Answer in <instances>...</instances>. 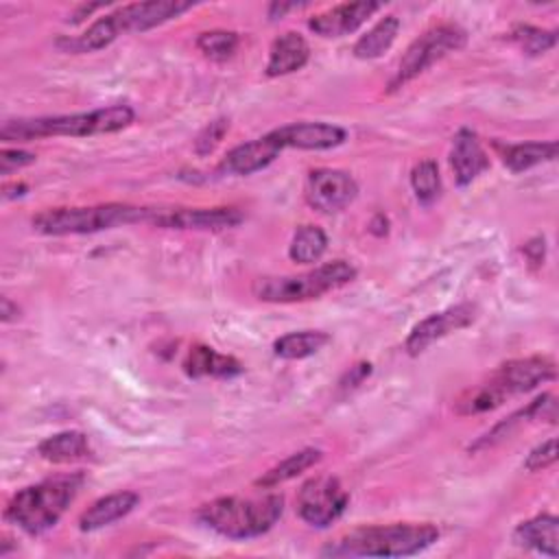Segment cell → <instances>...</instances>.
<instances>
[{
	"label": "cell",
	"instance_id": "obj_1",
	"mask_svg": "<svg viewBox=\"0 0 559 559\" xmlns=\"http://www.w3.org/2000/svg\"><path fill=\"white\" fill-rule=\"evenodd\" d=\"M192 7H194L192 2H181V0H151V2L122 4L111 13H105L98 20H94L81 35L59 37L57 48L74 55L96 52L107 48L120 35L144 33L148 28H155L159 24H166L179 17Z\"/></svg>",
	"mask_w": 559,
	"mask_h": 559
},
{
	"label": "cell",
	"instance_id": "obj_2",
	"mask_svg": "<svg viewBox=\"0 0 559 559\" xmlns=\"http://www.w3.org/2000/svg\"><path fill=\"white\" fill-rule=\"evenodd\" d=\"M439 539V528L430 522H395L354 528L328 542L321 557H411Z\"/></svg>",
	"mask_w": 559,
	"mask_h": 559
},
{
	"label": "cell",
	"instance_id": "obj_3",
	"mask_svg": "<svg viewBox=\"0 0 559 559\" xmlns=\"http://www.w3.org/2000/svg\"><path fill=\"white\" fill-rule=\"evenodd\" d=\"M555 376L557 367L555 360L548 356H526L507 360L500 367H496L489 373V378L463 391L454 402V411L459 415H478L493 411L504 400L520 393H528L535 386L555 380Z\"/></svg>",
	"mask_w": 559,
	"mask_h": 559
},
{
	"label": "cell",
	"instance_id": "obj_4",
	"mask_svg": "<svg viewBox=\"0 0 559 559\" xmlns=\"http://www.w3.org/2000/svg\"><path fill=\"white\" fill-rule=\"evenodd\" d=\"M135 120V111L129 105H107L92 111L59 114V116H37V118H15L0 127L2 142H31L39 138H85L105 135L127 129Z\"/></svg>",
	"mask_w": 559,
	"mask_h": 559
},
{
	"label": "cell",
	"instance_id": "obj_5",
	"mask_svg": "<svg viewBox=\"0 0 559 559\" xmlns=\"http://www.w3.org/2000/svg\"><path fill=\"white\" fill-rule=\"evenodd\" d=\"M83 480V474L74 472L22 487L7 502L4 520L28 535H41L61 520L79 496Z\"/></svg>",
	"mask_w": 559,
	"mask_h": 559
},
{
	"label": "cell",
	"instance_id": "obj_6",
	"mask_svg": "<svg viewBox=\"0 0 559 559\" xmlns=\"http://www.w3.org/2000/svg\"><path fill=\"white\" fill-rule=\"evenodd\" d=\"M284 513V496L264 493L258 498L221 496L205 502L197 518L210 531L227 539H251L271 531Z\"/></svg>",
	"mask_w": 559,
	"mask_h": 559
},
{
	"label": "cell",
	"instance_id": "obj_7",
	"mask_svg": "<svg viewBox=\"0 0 559 559\" xmlns=\"http://www.w3.org/2000/svg\"><path fill=\"white\" fill-rule=\"evenodd\" d=\"M148 205L133 203H96V205H66L46 207L31 218L37 234L44 236H81L96 234L103 229H114L122 225L146 223Z\"/></svg>",
	"mask_w": 559,
	"mask_h": 559
},
{
	"label": "cell",
	"instance_id": "obj_8",
	"mask_svg": "<svg viewBox=\"0 0 559 559\" xmlns=\"http://www.w3.org/2000/svg\"><path fill=\"white\" fill-rule=\"evenodd\" d=\"M354 280H356L354 264L345 260H332L306 273L258 277L251 286V293L260 301H269V304H297V301L319 299L321 295L336 290Z\"/></svg>",
	"mask_w": 559,
	"mask_h": 559
},
{
	"label": "cell",
	"instance_id": "obj_9",
	"mask_svg": "<svg viewBox=\"0 0 559 559\" xmlns=\"http://www.w3.org/2000/svg\"><path fill=\"white\" fill-rule=\"evenodd\" d=\"M467 44V33L452 22L437 24L415 37L397 61L393 76L386 83V94L402 90L406 83L426 72L432 63L441 61L450 52L461 50Z\"/></svg>",
	"mask_w": 559,
	"mask_h": 559
},
{
	"label": "cell",
	"instance_id": "obj_10",
	"mask_svg": "<svg viewBox=\"0 0 559 559\" xmlns=\"http://www.w3.org/2000/svg\"><path fill=\"white\" fill-rule=\"evenodd\" d=\"M295 504L306 524L325 528L343 515L349 504V493L336 476H314L299 487Z\"/></svg>",
	"mask_w": 559,
	"mask_h": 559
},
{
	"label": "cell",
	"instance_id": "obj_11",
	"mask_svg": "<svg viewBox=\"0 0 559 559\" xmlns=\"http://www.w3.org/2000/svg\"><path fill=\"white\" fill-rule=\"evenodd\" d=\"M245 221L238 207H183V205H148L146 225L162 229H194V231H221L236 227Z\"/></svg>",
	"mask_w": 559,
	"mask_h": 559
},
{
	"label": "cell",
	"instance_id": "obj_12",
	"mask_svg": "<svg viewBox=\"0 0 559 559\" xmlns=\"http://www.w3.org/2000/svg\"><path fill=\"white\" fill-rule=\"evenodd\" d=\"M306 201L312 210L334 214L345 210L358 197L356 179L338 168H314L310 170L304 188Z\"/></svg>",
	"mask_w": 559,
	"mask_h": 559
},
{
	"label": "cell",
	"instance_id": "obj_13",
	"mask_svg": "<svg viewBox=\"0 0 559 559\" xmlns=\"http://www.w3.org/2000/svg\"><path fill=\"white\" fill-rule=\"evenodd\" d=\"M476 319V306L474 304H456L445 310L432 312L426 319H421L406 336L404 349L408 356L424 354L432 343L441 341L443 336L459 332L467 325H472Z\"/></svg>",
	"mask_w": 559,
	"mask_h": 559
},
{
	"label": "cell",
	"instance_id": "obj_14",
	"mask_svg": "<svg viewBox=\"0 0 559 559\" xmlns=\"http://www.w3.org/2000/svg\"><path fill=\"white\" fill-rule=\"evenodd\" d=\"M273 142L284 148L299 151H328L347 140V131L330 122H290L269 131Z\"/></svg>",
	"mask_w": 559,
	"mask_h": 559
},
{
	"label": "cell",
	"instance_id": "obj_15",
	"mask_svg": "<svg viewBox=\"0 0 559 559\" xmlns=\"http://www.w3.org/2000/svg\"><path fill=\"white\" fill-rule=\"evenodd\" d=\"M376 11H380V2H343L312 15L308 28L319 37H343L358 31Z\"/></svg>",
	"mask_w": 559,
	"mask_h": 559
},
{
	"label": "cell",
	"instance_id": "obj_16",
	"mask_svg": "<svg viewBox=\"0 0 559 559\" xmlns=\"http://www.w3.org/2000/svg\"><path fill=\"white\" fill-rule=\"evenodd\" d=\"M524 421H557V397L555 393H542L537 395L533 402H528L524 408L511 413L509 417H504L502 421H498L491 430H487L485 435H480L474 445H469V452H478V450H487L496 443H500L502 439L511 437L513 430H518Z\"/></svg>",
	"mask_w": 559,
	"mask_h": 559
},
{
	"label": "cell",
	"instance_id": "obj_17",
	"mask_svg": "<svg viewBox=\"0 0 559 559\" xmlns=\"http://www.w3.org/2000/svg\"><path fill=\"white\" fill-rule=\"evenodd\" d=\"M282 148L273 142V138L266 133L262 138L242 142L234 148H229L225 153V157L221 159V164L216 166L218 175H251L258 173L262 168H266L269 164H273L280 157Z\"/></svg>",
	"mask_w": 559,
	"mask_h": 559
},
{
	"label": "cell",
	"instance_id": "obj_18",
	"mask_svg": "<svg viewBox=\"0 0 559 559\" xmlns=\"http://www.w3.org/2000/svg\"><path fill=\"white\" fill-rule=\"evenodd\" d=\"M450 168L454 183L459 188L469 186L476 177H480L489 168V157L478 140V135L463 127L454 133L450 146Z\"/></svg>",
	"mask_w": 559,
	"mask_h": 559
},
{
	"label": "cell",
	"instance_id": "obj_19",
	"mask_svg": "<svg viewBox=\"0 0 559 559\" xmlns=\"http://www.w3.org/2000/svg\"><path fill=\"white\" fill-rule=\"evenodd\" d=\"M308 59H310V46L306 37L297 31H286L273 39L264 72L271 79L286 76L301 70L308 63Z\"/></svg>",
	"mask_w": 559,
	"mask_h": 559
},
{
	"label": "cell",
	"instance_id": "obj_20",
	"mask_svg": "<svg viewBox=\"0 0 559 559\" xmlns=\"http://www.w3.org/2000/svg\"><path fill=\"white\" fill-rule=\"evenodd\" d=\"M140 502V496L135 491L122 489L107 493L98 500H94L81 515H79V528L81 531H98L103 526H109L124 515H129Z\"/></svg>",
	"mask_w": 559,
	"mask_h": 559
},
{
	"label": "cell",
	"instance_id": "obj_21",
	"mask_svg": "<svg viewBox=\"0 0 559 559\" xmlns=\"http://www.w3.org/2000/svg\"><path fill=\"white\" fill-rule=\"evenodd\" d=\"M181 367L190 378H234L245 369L238 358L207 345H192Z\"/></svg>",
	"mask_w": 559,
	"mask_h": 559
},
{
	"label": "cell",
	"instance_id": "obj_22",
	"mask_svg": "<svg viewBox=\"0 0 559 559\" xmlns=\"http://www.w3.org/2000/svg\"><path fill=\"white\" fill-rule=\"evenodd\" d=\"M513 542L533 548L542 555L557 557L559 555V520L550 513H539L531 520H524L513 531Z\"/></svg>",
	"mask_w": 559,
	"mask_h": 559
},
{
	"label": "cell",
	"instance_id": "obj_23",
	"mask_svg": "<svg viewBox=\"0 0 559 559\" xmlns=\"http://www.w3.org/2000/svg\"><path fill=\"white\" fill-rule=\"evenodd\" d=\"M37 454L48 463L63 465V463H74V461L87 459L92 454V448H90V439L85 432L61 430V432H55V435L46 437L44 441H39Z\"/></svg>",
	"mask_w": 559,
	"mask_h": 559
},
{
	"label": "cell",
	"instance_id": "obj_24",
	"mask_svg": "<svg viewBox=\"0 0 559 559\" xmlns=\"http://www.w3.org/2000/svg\"><path fill=\"white\" fill-rule=\"evenodd\" d=\"M502 164L511 173H524L539 164L552 162L557 157V142H520V144H496Z\"/></svg>",
	"mask_w": 559,
	"mask_h": 559
},
{
	"label": "cell",
	"instance_id": "obj_25",
	"mask_svg": "<svg viewBox=\"0 0 559 559\" xmlns=\"http://www.w3.org/2000/svg\"><path fill=\"white\" fill-rule=\"evenodd\" d=\"M321 450L319 448H301L297 452H293L290 456H286L284 461L275 463L273 467H269L266 472H262V476H258L253 480V485L258 489H275L282 483H288L293 478H297L301 472L310 469L314 463L321 461Z\"/></svg>",
	"mask_w": 559,
	"mask_h": 559
},
{
	"label": "cell",
	"instance_id": "obj_26",
	"mask_svg": "<svg viewBox=\"0 0 559 559\" xmlns=\"http://www.w3.org/2000/svg\"><path fill=\"white\" fill-rule=\"evenodd\" d=\"M400 26L402 24H400L397 15L380 17L365 35H360L356 39V44L352 48L354 57L356 59H378L393 46L397 33H400Z\"/></svg>",
	"mask_w": 559,
	"mask_h": 559
},
{
	"label": "cell",
	"instance_id": "obj_27",
	"mask_svg": "<svg viewBox=\"0 0 559 559\" xmlns=\"http://www.w3.org/2000/svg\"><path fill=\"white\" fill-rule=\"evenodd\" d=\"M330 334L323 330H299L288 332L273 343V354L284 360H301L314 356L330 343Z\"/></svg>",
	"mask_w": 559,
	"mask_h": 559
},
{
	"label": "cell",
	"instance_id": "obj_28",
	"mask_svg": "<svg viewBox=\"0 0 559 559\" xmlns=\"http://www.w3.org/2000/svg\"><path fill=\"white\" fill-rule=\"evenodd\" d=\"M328 251V236L317 225H301L288 245V258L297 264H312Z\"/></svg>",
	"mask_w": 559,
	"mask_h": 559
},
{
	"label": "cell",
	"instance_id": "obj_29",
	"mask_svg": "<svg viewBox=\"0 0 559 559\" xmlns=\"http://www.w3.org/2000/svg\"><path fill=\"white\" fill-rule=\"evenodd\" d=\"M411 188L421 205H432L441 197V175L435 159H419L411 168Z\"/></svg>",
	"mask_w": 559,
	"mask_h": 559
},
{
	"label": "cell",
	"instance_id": "obj_30",
	"mask_svg": "<svg viewBox=\"0 0 559 559\" xmlns=\"http://www.w3.org/2000/svg\"><path fill=\"white\" fill-rule=\"evenodd\" d=\"M509 39L528 57H537L548 52L557 46V31L531 26V24H515L509 31Z\"/></svg>",
	"mask_w": 559,
	"mask_h": 559
},
{
	"label": "cell",
	"instance_id": "obj_31",
	"mask_svg": "<svg viewBox=\"0 0 559 559\" xmlns=\"http://www.w3.org/2000/svg\"><path fill=\"white\" fill-rule=\"evenodd\" d=\"M197 48L203 57H207L210 61H227L234 57V52L238 50L240 37L234 31H225V28H212V31H203L197 37Z\"/></svg>",
	"mask_w": 559,
	"mask_h": 559
},
{
	"label": "cell",
	"instance_id": "obj_32",
	"mask_svg": "<svg viewBox=\"0 0 559 559\" xmlns=\"http://www.w3.org/2000/svg\"><path fill=\"white\" fill-rule=\"evenodd\" d=\"M227 131H229V118H225V116L214 118L199 131V135L194 140V153L199 157H207L210 153H214V148L221 144V140L225 138Z\"/></svg>",
	"mask_w": 559,
	"mask_h": 559
},
{
	"label": "cell",
	"instance_id": "obj_33",
	"mask_svg": "<svg viewBox=\"0 0 559 559\" xmlns=\"http://www.w3.org/2000/svg\"><path fill=\"white\" fill-rule=\"evenodd\" d=\"M557 461V439L550 437L546 441H542L539 445H535L526 459H524V469L526 472H544L550 465H555Z\"/></svg>",
	"mask_w": 559,
	"mask_h": 559
},
{
	"label": "cell",
	"instance_id": "obj_34",
	"mask_svg": "<svg viewBox=\"0 0 559 559\" xmlns=\"http://www.w3.org/2000/svg\"><path fill=\"white\" fill-rule=\"evenodd\" d=\"M35 162V153H28L24 148H4L0 153V173L9 175L17 168H24Z\"/></svg>",
	"mask_w": 559,
	"mask_h": 559
},
{
	"label": "cell",
	"instance_id": "obj_35",
	"mask_svg": "<svg viewBox=\"0 0 559 559\" xmlns=\"http://www.w3.org/2000/svg\"><path fill=\"white\" fill-rule=\"evenodd\" d=\"M369 373H371V365H369V362H356V365H352V367L345 371V376L341 378L338 386H341V389H354V386H358Z\"/></svg>",
	"mask_w": 559,
	"mask_h": 559
},
{
	"label": "cell",
	"instance_id": "obj_36",
	"mask_svg": "<svg viewBox=\"0 0 559 559\" xmlns=\"http://www.w3.org/2000/svg\"><path fill=\"white\" fill-rule=\"evenodd\" d=\"M522 251H524V255L528 258L531 264H542V260H544V238L539 236V238L528 240Z\"/></svg>",
	"mask_w": 559,
	"mask_h": 559
},
{
	"label": "cell",
	"instance_id": "obj_37",
	"mask_svg": "<svg viewBox=\"0 0 559 559\" xmlns=\"http://www.w3.org/2000/svg\"><path fill=\"white\" fill-rule=\"evenodd\" d=\"M0 317H2V321H4V323H9V321L17 319V317H20V308H17V304H13L9 297H2Z\"/></svg>",
	"mask_w": 559,
	"mask_h": 559
},
{
	"label": "cell",
	"instance_id": "obj_38",
	"mask_svg": "<svg viewBox=\"0 0 559 559\" xmlns=\"http://www.w3.org/2000/svg\"><path fill=\"white\" fill-rule=\"evenodd\" d=\"M103 7H105L103 2H98V4H81V7L72 13L70 22H72V24H79L81 20H85V17H87V15H92L96 9H103Z\"/></svg>",
	"mask_w": 559,
	"mask_h": 559
},
{
	"label": "cell",
	"instance_id": "obj_39",
	"mask_svg": "<svg viewBox=\"0 0 559 559\" xmlns=\"http://www.w3.org/2000/svg\"><path fill=\"white\" fill-rule=\"evenodd\" d=\"M299 4H295V2H271L269 4V17L271 20H277V17H282L286 11H290V9H297Z\"/></svg>",
	"mask_w": 559,
	"mask_h": 559
}]
</instances>
